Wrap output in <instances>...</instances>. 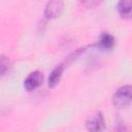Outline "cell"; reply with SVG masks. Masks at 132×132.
I'll return each mask as SVG.
<instances>
[{
  "label": "cell",
  "instance_id": "cell-1",
  "mask_svg": "<svg viewBox=\"0 0 132 132\" xmlns=\"http://www.w3.org/2000/svg\"><path fill=\"white\" fill-rule=\"evenodd\" d=\"M132 100V88L130 85L123 86L119 88L112 95V104L118 108H123L128 106Z\"/></svg>",
  "mask_w": 132,
  "mask_h": 132
},
{
  "label": "cell",
  "instance_id": "cell-7",
  "mask_svg": "<svg viewBox=\"0 0 132 132\" xmlns=\"http://www.w3.org/2000/svg\"><path fill=\"white\" fill-rule=\"evenodd\" d=\"M131 7L132 3L130 0H123L120 1L118 4V12L122 18H130L131 16Z\"/></svg>",
  "mask_w": 132,
  "mask_h": 132
},
{
  "label": "cell",
  "instance_id": "cell-3",
  "mask_svg": "<svg viewBox=\"0 0 132 132\" xmlns=\"http://www.w3.org/2000/svg\"><path fill=\"white\" fill-rule=\"evenodd\" d=\"M64 9V3L60 0L48 1L44 7V16L46 19H57L59 18Z\"/></svg>",
  "mask_w": 132,
  "mask_h": 132
},
{
  "label": "cell",
  "instance_id": "cell-2",
  "mask_svg": "<svg viewBox=\"0 0 132 132\" xmlns=\"http://www.w3.org/2000/svg\"><path fill=\"white\" fill-rule=\"evenodd\" d=\"M86 129L88 132H103L105 129V120L100 111H95L86 120Z\"/></svg>",
  "mask_w": 132,
  "mask_h": 132
},
{
  "label": "cell",
  "instance_id": "cell-8",
  "mask_svg": "<svg viewBox=\"0 0 132 132\" xmlns=\"http://www.w3.org/2000/svg\"><path fill=\"white\" fill-rule=\"evenodd\" d=\"M9 67H10L9 59L6 56L1 55L0 56V77L3 76L9 70Z\"/></svg>",
  "mask_w": 132,
  "mask_h": 132
},
{
  "label": "cell",
  "instance_id": "cell-5",
  "mask_svg": "<svg viewBox=\"0 0 132 132\" xmlns=\"http://www.w3.org/2000/svg\"><path fill=\"white\" fill-rule=\"evenodd\" d=\"M63 71H64V66L63 65H58L52 70V72H51V74L48 76V79H47L48 87L54 88L59 84V81H60V79L62 77Z\"/></svg>",
  "mask_w": 132,
  "mask_h": 132
},
{
  "label": "cell",
  "instance_id": "cell-6",
  "mask_svg": "<svg viewBox=\"0 0 132 132\" xmlns=\"http://www.w3.org/2000/svg\"><path fill=\"white\" fill-rule=\"evenodd\" d=\"M114 45V38L111 34L109 33H102L98 42H97V46L102 48V50H110L112 48Z\"/></svg>",
  "mask_w": 132,
  "mask_h": 132
},
{
  "label": "cell",
  "instance_id": "cell-4",
  "mask_svg": "<svg viewBox=\"0 0 132 132\" xmlns=\"http://www.w3.org/2000/svg\"><path fill=\"white\" fill-rule=\"evenodd\" d=\"M42 79H43V76H42V73L40 71H38V70L33 71V72L29 73L28 76L25 78L24 88L27 91H34L35 89H37L41 85Z\"/></svg>",
  "mask_w": 132,
  "mask_h": 132
}]
</instances>
